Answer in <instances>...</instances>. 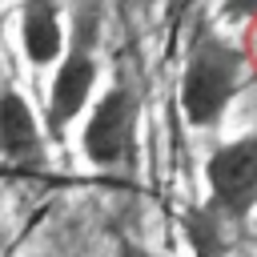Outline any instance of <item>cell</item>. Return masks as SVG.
<instances>
[{
    "mask_svg": "<svg viewBox=\"0 0 257 257\" xmlns=\"http://www.w3.org/2000/svg\"><path fill=\"white\" fill-rule=\"evenodd\" d=\"M241 68H245V56H241L225 36L201 28L197 40L189 44V60H185L181 88H177L181 116H185L193 128L217 124V120L225 116V108L233 104V96H237Z\"/></svg>",
    "mask_w": 257,
    "mask_h": 257,
    "instance_id": "cell-1",
    "label": "cell"
},
{
    "mask_svg": "<svg viewBox=\"0 0 257 257\" xmlns=\"http://www.w3.org/2000/svg\"><path fill=\"white\" fill-rule=\"evenodd\" d=\"M96 44H100V8H72L68 12V48L56 60L52 84H48V104H44V133H64L84 108L96 88Z\"/></svg>",
    "mask_w": 257,
    "mask_h": 257,
    "instance_id": "cell-2",
    "label": "cell"
},
{
    "mask_svg": "<svg viewBox=\"0 0 257 257\" xmlns=\"http://www.w3.org/2000/svg\"><path fill=\"white\" fill-rule=\"evenodd\" d=\"M205 189L209 201L201 205L217 225L245 221L257 209V128L225 141L205 161Z\"/></svg>",
    "mask_w": 257,
    "mask_h": 257,
    "instance_id": "cell-3",
    "label": "cell"
},
{
    "mask_svg": "<svg viewBox=\"0 0 257 257\" xmlns=\"http://www.w3.org/2000/svg\"><path fill=\"white\" fill-rule=\"evenodd\" d=\"M137 124H141V96L133 84H112L88 112L80 128V153L96 169H116L137 149Z\"/></svg>",
    "mask_w": 257,
    "mask_h": 257,
    "instance_id": "cell-4",
    "label": "cell"
},
{
    "mask_svg": "<svg viewBox=\"0 0 257 257\" xmlns=\"http://www.w3.org/2000/svg\"><path fill=\"white\" fill-rule=\"evenodd\" d=\"M0 157L24 169L44 161V128L12 84H0Z\"/></svg>",
    "mask_w": 257,
    "mask_h": 257,
    "instance_id": "cell-5",
    "label": "cell"
},
{
    "mask_svg": "<svg viewBox=\"0 0 257 257\" xmlns=\"http://www.w3.org/2000/svg\"><path fill=\"white\" fill-rule=\"evenodd\" d=\"M20 48L32 68H48L64 52V12L48 0H32L20 8Z\"/></svg>",
    "mask_w": 257,
    "mask_h": 257,
    "instance_id": "cell-6",
    "label": "cell"
},
{
    "mask_svg": "<svg viewBox=\"0 0 257 257\" xmlns=\"http://www.w3.org/2000/svg\"><path fill=\"white\" fill-rule=\"evenodd\" d=\"M181 229H185V241H189L193 257H229L221 225H217L201 205H197V209H189V213L181 217Z\"/></svg>",
    "mask_w": 257,
    "mask_h": 257,
    "instance_id": "cell-7",
    "label": "cell"
},
{
    "mask_svg": "<svg viewBox=\"0 0 257 257\" xmlns=\"http://www.w3.org/2000/svg\"><path fill=\"white\" fill-rule=\"evenodd\" d=\"M116 257H157V253H149V249L137 245V241H120V245H116Z\"/></svg>",
    "mask_w": 257,
    "mask_h": 257,
    "instance_id": "cell-8",
    "label": "cell"
}]
</instances>
